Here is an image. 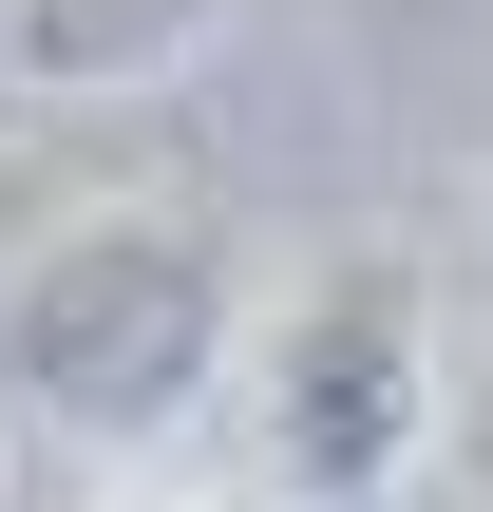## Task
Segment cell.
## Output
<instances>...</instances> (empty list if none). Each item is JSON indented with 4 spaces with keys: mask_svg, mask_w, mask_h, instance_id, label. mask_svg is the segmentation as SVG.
<instances>
[{
    "mask_svg": "<svg viewBox=\"0 0 493 512\" xmlns=\"http://www.w3.org/2000/svg\"><path fill=\"white\" fill-rule=\"evenodd\" d=\"M247 380V285H228V228L209 209H76L19 285H0V399L95 437V456H152L190 437L209 399Z\"/></svg>",
    "mask_w": 493,
    "mask_h": 512,
    "instance_id": "obj_1",
    "label": "cell"
},
{
    "mask_svg": "<svg viewBox=\"0 0 493 512\" xmlns=\"http://www.w3.org/2000/svg\"><path fill=\"white\" fill-rule=\"evenodd\" d=\"M437 399H456L437 380V285L399 247H342L247 323V437H266V494H304V512H380L437 456Z\"/></svg>",
    "mask_w": 493,
    "mask_h": 512,
    "instance_id": "obj_2",
    "label": "cell"
},
{
    "mask_svg": "<svg viewBox=\"0 0 493 512\" xmlns=\"http://www.w3.org/2000/svg\"><path fill=\"white\" fill-rule=\"evenodd\" d=\"M209 38H228V0H0V76L19 95H152Z\"/></svg>",
    "mask_w": 493,
    "mask_h": 512,
    "instance_id": "obj_3",
    "label": "cell"
},
{
    "mask_svg": "<svg viewBox=\"0 0 493 512\" xmlns=\"http://www.w3.org/2000/svg\"><path fill=\"white\" fill-rule=\"evenodd\" d=\"M437 437H456V494L493 512V361H475V380H456V399H437Z\"/></svg>",
    "mask_w": 493,
    "mask_h": 512,
    "instance_id": "obj_4",
    "label": "cell"
},
{
    "mask_svg": "<svg viewBox=\"0 0 493 512\" xmlns=\"http://www.w3.org/2000/svg\"><path fill=\"white\" fill-rule=\"evenodd\" d=\"M152 512H190V494H152Z\"/></svg>",
    "mask_w": 493,
    "mask_h": 512,
    "instance_id": "obj_5",
    "label": "cell"
}]
</instances>
